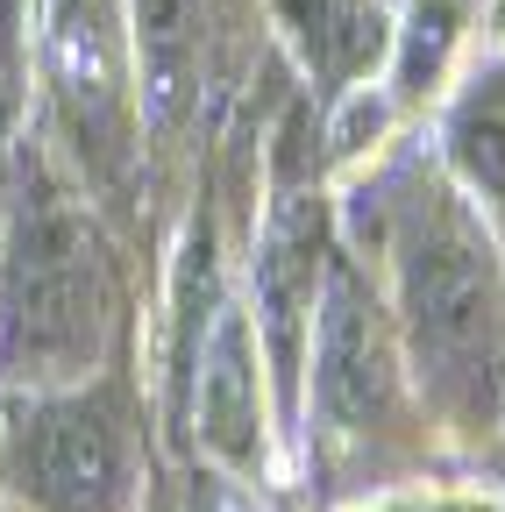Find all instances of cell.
I'll use <instances>...</instances> for the list:
<instances>
[{"label":"cell","instance_id":"cell-6","mask_svg":"<svg viewBox=\"0 0 505 512\" xmlns=\"http://www.w3.org/2000/svg\"><path fill=\"white\" fill-rule=\"evenodd\" d=\"M178 420L193 434V448L228 477L264 491L271 484V448L278 434V406H271V377H264V349L249 328V306L235 292L214 299L207 328L193 335V349L178 356Z\"/></svg>","mask_w":505,"mask_h":512},{"label":"cell","instance_id":"cell-12","mask_svg":"<svg viewBox=\"0 0 505 512\" xmlns=\"http://www.w3.org/2000/svg\"><path fill=\"white\" fill-rule=\"evenodd\" d=\"M491 36L505 43V0H491Z\"/></svg>","mask_w":505,"mask_h":512},{"label":"cell","instance_id":"cell-9","mask_svg":"<svg viewBox=\"0 0 505 512\" xmlns=\"http://www.w3.org/2000/svg\"><path fill=\"white\" fill-rule=\"evenodd\" d=\"M441 171L463 185V200L498 228L505 242V57L470 72L441 114Z\"/></svg>","mask_w":505,"mask_h":512},{"label":"cell","instance_id":"cell-13","mask_svg":"<svg viewBox=\"0 0 505 512\" xmlns=\"http://www.w3.org/2000/svg\"><path fill=\"white\" fill-rule=\"evenodd\" d=\"M363 512H406V505H363Z\"/></svg>","mask_w":505,"mask_h":512},{"label":"cell","instance_id":"cell-3","mask_svg":"<svg viewBox=\"0 0 505 512\" xmlns=\"http://www.w3.org/2000/svg\"><path fill=\"white\" fill-rule=\"evenodd\" d=\"M299 441L321 448V463L349 470V477H385L434 441L399 328H392V306L377 292V278L342 249V235H335L328 278H321V306H313Z\"/></svg>","mask_w":505,"mask_h":512},{"label":"cell","instance_id":"cell-4","mask_svg":"<svg viewBox=\"0 0 505 512\" xmlns=\"http://www.w3.org/2000/svg\"><path fill=\"white\" fill-rule=\"evenodd\" d=\"M143 427L114 370L65 392H8L0 498L15 512H143Z\"/></svg>","mask_w":505,"mask_h":512},{"label":"cell","instance_id":"cell-10","mask_svg":"<svg viewBox=\"0 0 505 512\" xmlns=\"http://www.w3.org/2000/svg\"><path fill=\"white\" fill-rule=\"evenodd\" d=\"M463 29H470V0H406V15L392 22V57H385V100L406 114V107H427L449 79V64L463 50Z\"/></svg>","mask_w":505,"mask_h":512},{"label":"cell","instance_id":"cell-2","mask_svg":"<svg viewBox=\"0 0 505 512\" xmlns=\"http://www.w3.org/2000/svg\"><path fill=\"white\" fill-rule=\"evenodd\" d=\"M0 384L65 392L107 377L121 349V264L86 178L15 136L0 157Z\"/></svg>","mask_w":505,"mask_h":512},{"label":"cell","instance_id":"cell-5","mask_svg":"<svg viewBox=\"0 0 505 512\" xmlns=\"http://www.w3.org/2000/svg\"><path fill=\"white\" fill-rule=\"evenodd\" d=\"M29 50L43 72L50 121L79 178H121L136 157V50L129 0H36Z\"/></svg>","mask_w":505,"mask_h":512},{"label":"cell","instance_id":"cell-1","mask_svg":"<svg viewBox=\"0 0 505 512\" xmlns=\"http://www.w3.org/2000/svg\"><path fill=\"white\" fill-rule=\"evenodd\" d=\"M335 235L392 306L427 427L456 448L505 441V242L441 157L363 164Z\"/></svg>","mask_w":505,"mask_h":512},{"label":"cell","instance_id":"cell-7","mask_svg":"<svg viewBox=\"0 0 505 512\" xmlns=\"http://www.w3.org/2000/svg\"><path fill=\"white\" fill-rule=\"evenodd\" d=\"M271 29L285 36L299 79L313 93V107H335L363 86L385 79V57H392V8L385 0H264Z\"/></svg>","mask_w":505,"mask_h":512},{"label":"cell","instance_id":"cell-8","mask_svg":"<svg viewBox=\"0 0 505 512\" xmlns=\"http://www.w3.org/2000/svg\"><path fill=\"white\" fill-rule=\"evenodd\" d=\"M221 0H129V50H136V114L171 136L200 107L214 64Z\"/></svg>","mask_w":505,"mask_h":512},{"label":"cell","instance_id":"cell-11","mask_svg":"<svg viewBox=\"0 0 505 512\" xmlns=\"http://www.w3.org/2000/svg\"><path fill=\"white\" fill-rule=\"evenodd\" d=\"M406 512H498L491 498H427V505H406Z\"/></svg>","mask_w":505,"mask_h":512}]
</instances>
